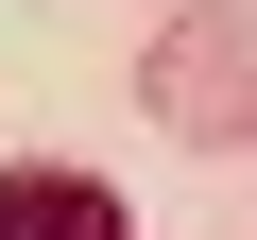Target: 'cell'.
<instances>
[{
    "label": "cell",
    "mask_w": 257,
    "mask_h": 240,
    "mask_svg": "<svg viewBox=\"0 0 257 240\" xmlns=\"http://www.w3.org/2000/svg\"><path fill=\"white\" fill-rule=\"evenodd\" d=\"M0 240H120V206L86 172H0Z\"/></svg>",
    "instance_id": "1"
}]
</instances>
